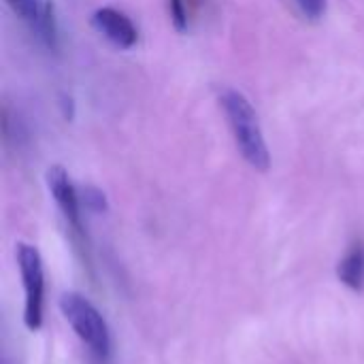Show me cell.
Listing matches in <instances>:
<instances>
[{
	"label": "cell",
	"instance_id": "1",
	"mask_svg": "<svg viewBox=\"0 0 364 364\" xmlns=\"http://www.w3.org/2000/svg\"><path fill=\"white\" fill-rule=\"evenodd\" d=\"M220 102L222 109L228 117V124L232 128L237 147L245 162L254 166L256 171H269L271 166V154L258 122V115L252 107V102L237 90L226 87L220 92Z\"/></svg>",
	"mask_w": 364,
	"mask_h": 364
},
{
	"label": "cell",
	"instance_id": "2",
	"mask_svg": "<svg viewBox=\"0 0 364 364\" xmlns=\"http://www.w3.org/2000/svg\"><path fill=\"white\" fill-rule=\"evenodd\" d=\"M60 309L75 335L90 348V352L96 358L107 360L111 354V333L100 311L79 292L62 294Z\"/></svg>",
	"mask_w": 364,
	"mask_h": 364
},
{
	"label": "cell",
	"instance_id": "3",
	"mask_svg": "<svg viewBox=\"0 0 364 364\" xmlns=\"http://www.w3.org/2000/svg\"><path fill=\"white\" fill-rule=\"evenodd\" d=\"M15 258L19 275L23 282V324L28 331L36 333L43 326V305H45V271L38 250L30 243H17Z\"/></svg>",
	"mask_w": 364,
	"mask_h": 364
},
{
	"label": "cell",
	"instance_id": "4",
	"mask_svg": "<svg viewBox=\"0 0 364 364\" xmlns=\"http://www.w3.org/2000/svg\"><path fill=\"white\" fill-rule=\"evenodd\" d=\"M45 179H47V188H49V192H51L55 205L60 207V211H62L66 224L70 226L73 235L77 237V241L83 243V241H85V232H83L81 213H79L81 200H79V194H77V190H75V186H73V181H70V177H68V173H66L60 164H55V166H49Z\"/></svg>",
	"mask_w": 364,
	"mask_h": 364
},
{
	"label": "cell",
	"instance_id": "5",
	"mask_svg": "<svg viewBox=\"0 0 364 364\" xmlns=\"http://www.w3.org/2000/svg\"><path fill=\"white\" fill-rule=\"evenodd\" d=\"M92 23L107 41H111L119 49H130L139 38V32L134 23L130 21V17L113 6L98 9L92 15Z\"/></svg>",
	"mask_w": 364,
	"mask_h": 364
},
{
	"label": "cell",
	"instance_id": "6",
	"mask_svg": "<svg viewBox=\"0 0 364 364\" xmlns=\"http://www.w3.org/2000/svg\"><path fill=\"white\" fill-rule=\"evenodd\" d=\"M337 277L343 286L354 292L364 288V245L356 243L348 250V254L337 264Z\"/></svg>",
	"mask_w": 364,
	"mask_h": 364
},
{
	"label": "cell",
	"instance_id": "7",
	"mask_svg": "<svg viewBox=\"0 0 364 364\" xmlns=\"http://www.w3.org/2000/svg\"><path fill=\"white\" fill-rule=\"evenodd\" d=\"M34 28H36L38 36L45 41V45H47L49 49H58V36H60V34H58L55 9H53L51 2H45L43 13H41V19H38V23H36Z\"/></svg>",
	"mask_w": 364,
	"mask_h": 364
},
{
	"label": "cell",
	"instance_id": "8",
	"mask_svg": "<svg viewBox=\"0 0 364 364\" xmlns=\"http://www.w3.org/2000/svg\"><path fill=\"white\" fill-rule=\"evenodd\" d=\"M9 4H11V9H13L23 21H28L32 28L38 23L41 13H43V6H45V2H41V0H9Z\"/></svg>",
	"mask_w": 364,
	"mask_h": 364
},
{
	"label": "cell",
	"instance_id": "9",
	"mask_svg": "<svg viewBox=\"0 0 364 364\" xmlns=\"http://www.w3.org/2000/svg\"><path fill=\"white\" fill-rule=\"evenodd\" d=\"M79 200L85 205V209H90L94 213H105L109 209L105 192L98 190V188H94V186H85L81 190V194H79Z\"/></svg>",
	"mask_w": 364,
	"mask_h": 364
},
{
	"label": "cell",
	"instance_id": "10",
	"mask_svg": "<svg viewBox=\"0 0 364 364\" xmlns=\"http://www.w3.org/2000/svg\"><path fill=\"white\" fill-rule=\"evenodd\" d=\"M168 15H171L175 30H179V32L188 30V13H186L183 0H168Z\"/></svg>",
	"mask_w": 364,
	"mask_h": 364
},
{
	"label": "cell",
	"instance_id": "11",
	"mask_svg": "<svg viewBox=\"0 0 364 364\" xmlns=\"http://www.w3.org/2000/svg\"><path fill=\"white\" fill-rule=\"evenodd\" d=\"M299 9L307 19H322L326 13V0H296Z\"/></svg>",
	"mask_w": 364,
	"mask_h": 364
},
{
	"label": "cell",
	"instance_id": "12",
	"mask_svg": "<svg viewBox=\"0 0 364 364\" xmlns=\"http://www.w3.org/2000/svg\"><path fill=\"white\" fill-rule=\"evenodd\" d=\"M60 107H62V111H64V117H66V119H73V115H75V102H73V98L64 94Z\"/></svg>",
	"mask_w": 364,
	"mask_h": 364
}]
</instances>
